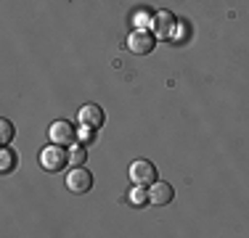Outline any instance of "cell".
<instances>
[{"mask_svg":"<svg viewBox=\"0 0 249 238\" xmlns=\"http://www.w3.org/2000/svg\"><path fill=\"white\" fill-rule=\"evenodd\" d=\"M67 162H69V153L64 151V146H58V143H51V146L43 148V153H40V164H43V170H48V172L64 170Z\"/></svg>","mask_w":249,"mask_h":238,"instance_id":"cell-1","label":"cell"},{"mask_svg":"<svg viewBox=\"0 0 249 238\" xmlns=\"http://www.w3.org/2000/svg\"><path fill=\"white\" fill-rule=\"evenodd\" d=\"M67 188L72 190V193H88V190L93 188V175L82 164L74 167V170L67 175Z\"/></svg>","mask_w":249,"mask_h":238,"instance_id":"cell-2","label":"cell"},{"mask_svg":"<svg viewBox=\"0 0 249 238\" xmlns=\"http://www.w3.org/2000/svg\"><path fill=\"white\" fill-rule=\"evenodd\" d=\"M130 177H133L135 186H151L157 180V167L146 159H138V162L130 164Z\"/></svg>","mask_w":249,"mask_h":238,"instance_id":"cell-3","label":"cell"},{"mask_svg":"<svg viewBox=\"0 0 249 238\" xmlns=\"http://www.w3.org/2000/svg\"><path fill=\"white\" fill-rule=\"evenodd\" d=\"M48 135H51V143H58V146H72L74 138H77V130H74L69 122L58 119V122H53V124H51Z\"/></svg>","mask_w":249,"mask_h":238,"instance_id":"cell-4","label":"cell"},{"mask_svg":"<svg viewBox=\"0 0 249 238\" xmlns=\"http://www.w3.org/2000/svg\"><path fill=\"white\" fill-rule=\"evenodd\" d=\"M154 45H157V40H154V34L146 32V29H138V32H133V34H130V40H127V48H130L133 53H138V56H146V53H151Z\"/></svg>","mask_w":249,"mask_h":238,"instance_id":"cell-5","label":"cell"},{"mask_svg":"<svg viewBox=\"0 0 249 238\" xmlns=\"http://www.w3.org/2000/svg\"><path fill=\"white\" fill-rule=\"evenodd\" d=\"M77 119H80V124L85 130H98L104 127V111H101V106L96 103H88L80 109V114H77Z\"/></svg>","mask_w":249,"mask_h":238,"instance_id":"cell-6","label":"cell"},{"mask_svg":"<svg viewBox=\"0 0 249 238\" xmlns=\"http://www.w3.org/2000/svg\"><path fill=\"white\" fill-rule=\"evenodd\" d=\"M173 196H175V190H173V186L170 183H157L154 180L151 183V188H149V201L151 204H157V206H164V204H170L173 201Z\"/></svg>","mask_w":249,"mask_h":238,"instance_id":"cell-7","label":"cell"},{"mask_svg":"<svg viewBox=\"0 0 249 238\" xmlns=\"http://www.w3.org/2000/svg\"><path fill=\"white\" fill-rule=\"evenodd\" d=\"M154 27H157L159 34H170L175 27V16L170 14V11H159V14L154 16Z\"/></svg>","mask_w":249,"mask_h":238,"instance_id":"cell-8","label":"cell"},{"mask_svg":"<svg viewBox=\"0 0 249 238\" xmlns=\"http://www.w3.org/2000/svg\"><path fill=\"white\" fill-rule=\"evenodd\" d=\"M16 164V156L11 148H3V156H0V172H11Z\"/></svg>","mask_w":249,"mask_h":238,"instance_id":"cell-9","label":"cell"},{"mask_svg":"<svg viewBox=\"0 0 249 238\" xmlns=\"http://www.w3.org/2000/svg\"><path fill=\"white\" fill-rule=\"evenodd\" d=\"M85 159H88V151H85L82 146H77V148H72V151H69V162H72L74 167L85 164Z\"/></svg>","mask_w":249,"mask_h":238,"instance_id":"cell-10","label":"cell"},{"mask_svg":"<svg viewBox=\"0 0 249 238\" xmlns=\"http://www.w3.org/2000/svg\"><path fill=\"white\" fill-rule=\"evenodd\" d=\"M130 201H133L135 206H141V204H146L149 201V190H143V186H138V188H133V193H130Z\"/></svg>","mask_w":249,"mask_h":238,"instance_id":"cell-11","label":"cell"},{"mask_svg":"<svg viewBox=\"0 0 249 238\" xmlns=\"http://www.w3.org/2000/svg\"><path fill=\"white\" fill-rule=\"evenodd\" d=\"M0 127H3L0 130V138H3V143H8L11 138H14V127H11L8 119H0Z\"/></svg>","mask_w":249,"mask_h":238,"instance_id":"cell-12","label":"cell"}]
</instances>
